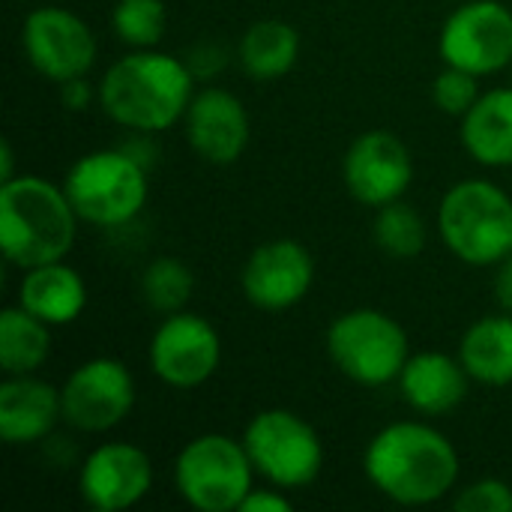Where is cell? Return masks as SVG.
<instances>
[{"label":"cell","mask_w":512,"mask_h":512,"mask_svg":"<svg viewBox=\"0 0 512 512\" xmlns=\"http://www.w3.org/2000/svg\"><path fill=\"white\" fill-rule=\"evenodd\" d=\"M366 480L399 507H429L444 501L459 483V453L453 441L429 423H390L363 453Z\"/></svg>","instance_id":"obj_1"},{"label":"cell","mask_w":512,"mask_h":512,"mask_svg":"<svg viewBox=\"0 0 512 512\" xmlns=\"http://www.w3.org/2000/svg\"><path fill=\"white\" fill-rule=\"evenodd\" d=\"M195 96V72L186 60L135 48L132 54L114 60L96 90L102 111L126 129L162 132L183 120Z\"/></svg>","instance_id":"obj_2"},{"label":"cell","mask_w":512,"mask_h":512,"mask_svg":"<svg viewBox=\"0 0 512 512\" xmlns=\"http://www.w3.org/2000/svg\"><path fill=\"white\" fill-rule=\"evenodd\" d=\"M78 222L63 186L33 174L0 183V249L12 267L63 261L75 246Z\"/></svg>","instance_id":"obj_3"},{"label":"cell","mask_w":512,"mask_h":512,"mask_svg":"<svg viewBox=\"0 0 512 512\" xmlns=\"http://www.w3.org/2000/svg\"><path fill=\"white\" fill-rule=\"evenodd\" d=\"M444 246L471 267H498L512 255V198L492 180L450 186L438 207Z\"/></svg>","instance_id":"obj_4"},{"label":"cell","mask_w":512,"mask_h":512,"mask_svg":"<svg viewBox=\"0 0 512 512\" xmlns=\"http://www.w3.org/2000/svg\"><path fill=\"white\" fill-rule=\"evenodd\" d=\"M63 192L81 222L96 228H120L132 222L150 195L147 168L126 150H93L72 162Z\"/></svg>","instance_id":"obj_5"},{"label":"cell","mask_w":512,"mask_h":512,"mask_svg":"<svg viewBox=\"0 0 512 512\" xmlns=\"http://www.w3.org/2000/svg\"><path fill=\"white\" fill-rule=\"evenodd\" d=\"M330 363L363 387H384L399 381L411 342L405 327L381 309H351L327 327Z\"/></svg>","instance_id":"obj_6"},{"label":"cell","mask_w":512,"mask_h":512,"mask_svg":"<svg viewBox=\"0 0 512 512\" xmlns=\"http://www.w3.org/2000/svg\"><path fill=\"white\" fill-rule=\"evenodd\" d=\"M252 480L255 465L243 441L222 432L192 438L174 462L177 495L198 512H237Z\"/></svg>","instance_id":"obj_7"},{"label":"cell","mask_w":512,"mask_h":512,"mask_svg":"<svg viewBox=\"0 0 512 512\" xmlns=\"http://www.w3.org/2000/svg\"><path fill=\"white\" fill-rule=\"evenodd\" d=\"M240 441L255 465V474L270 486L294 492L321 477L324 444L312 423L288 408H267L255 414Z\"/></svg>","instance_id":"obj_8"},{"label":"cell","mask_w":512,"mask_h":512,"mask_svg":"<svg viewBox=\"0 0 512 512\" xmlns=\"http://www.w3.org/2000/svg\"><path fill=\"white\" fill-rule=\"evenodd\" d=\"M438 51L447 66L495 75L512 63V9L501 0H468L441 27Z\"/></svg>","instance_id":"obj_9"},{"label":"cell","mask_w":512,"mask_h":512,"mask_svg":"<svg viewBox=\"0 0 512 512\" xmlns=\"http://www.w3.org/2000/svg\"><path fill=\"white\" fill-rule=\"evenodd\" d=\"M63 423L99 435L117 429L135 408V378L126 363L114 357L84 360L60 387Z\"/></svg>","instance_id":"obj_10"},{"label":"cell","mask_w":512,"mask_h":512,"mask_svg":"<svg viewBox=\"0 0 512 512\" xmlns=\"http://www.w3.org/2000/svg\"><path fill=\"white\" fill-rule=\"evenodd\" d=\"M222 363L219 330L195 312H174L156 327L150 339V369L174 390H195L207 384Z\"/></svg>","instance_id":"obj_11"},{"label":"cell","mask_w":512,"mask_h":512,"mask_svg":"<svg viewBox=\"0 0 512 512\" xmlns=\"http://www.w3.org/2000/svg\"><path fill=\"white\" fill-rule=\"evenodd\" d=\"M21 45L30 66L57 84L87 75L99 54L90 24L63 6L33 9L21 27Z\"/></svg>","instance_id":"obj_12"},{"label":"cell","mask_w":512,"mask_h":512,"mask_svg":"<svg viewBox=\"0 0 512 512\" xmlns=\"http://www.w3.org/2000/svg\"><path fill=\"white\" fill-rule=\"evenodd\" d=\"M342 174L351 198L378 210L405 198L414 183V159L399 135L387 129H369L351 141Z\"/></svg>","instance_id":"obj_13"},{"label":"cell","mask_w":512,"mask_h":512,"mask_svg":"<svg viewBox=\"0 0 512 512\" xmlns=\"http://www.w3.org/2000/svg\"><path fill=\"white\" fill-rule=\"evenodd\" d=\"M315 285V261L312 252L291 240H267L243 264L240 288L243 297L264 312H285L306 300Z\"/></svg>","instance_id":"obj_14"},{"label":"cell","mask_w":512,"mask_h":512,"mask_svg":"<svg viewBox=\"0 0 512 512\" xmlns=\"http://www.w3.org/2000/svg\"><path fill=\"white\" fill-rule=\"evenodd\" d=\"M153 486V462L150 456L129 441H105L87 453L78 492L81 501L96 512L132 510L147 498Z\"/></svg>","instance_id":"obj_15"},{"label":"cell","mask_w":512,"mask_h":512,"mask_svg":"<svg viewBox=\"0 0 512 512\" xmlns=\"http://www.w3.org/2000/svg\"><path fill=\"white\" fill-rule=\"evenodd\" d=\"M183 126L189 147L210 165L237 162L246 153L252 135L243 99L225 87L198 90L183 114Z\"/></svg>","instance_id":"obj_16"},{"label":"cell","mask_w":512,"mask_h":512,"mask_svg":"<svg viewBox=\"0 0 512 512\" xmlns=\"http://www.w3.org/2000/svg\"><path fill=\"white\" fill-rule=\"evenodd\" d=\"M63 423L60 387L36 375H6L0 384V438L9 447L45 441Z\"/></svg>","instance_id":"obj_17"},{"label":"cell","mask_w":512,"mask_h":512,"mask_svg":"<svg viewBox=\"0 0 512 512\" xmlns=\"http://www.w3.org/2000/svg\"><path fill=\"white\" fill-rule=\"evenodd\" d=\"M471 375L462 366L459 357H450L444 351H420L411 354L402 375L399 390L402 399L426 417H444L456 411L468 399Z\"/></svg>","instance_id":"obj_18"},{"label":"cell","mask_w":512,"mask_h":512,"mask_svg":"<svg viewBox=\"0 0 512 512\" xmlns=\"http://www.w3.org/2000/svg\"><path fill=\"white\" fill-rule=\"evenodd\" d=\"M18 306L42 318L51 327H66L78 321L87 306V285L81 273L63 261L30 267L18 285Z\"/></svg>","instance_id":"obj_19"},{"label":"cell","mask_w":512,"mask_h":512,"mask_svg":"<svg viewBox=\"0 0 512 512\" xmlns=\"http://www.w3.org/2000/svg\"><path fill=\"white\" fill-rule=\"evenodd\" d=\"M462 147L486 168L512 165V87L483 93L462 117Z\"/></svg>","instance_id":"obj_20"},{"label":"cell","mask_w":512,"mask_h":512,"mask_svg":"<svg viewBox=\"0 0 512 512\" xmlns=\"http://www.w3.org/2000/svg\"><path fill=\"white\" fill-rule=\"evenodd\" d=\"M459 360L468 369L471 381L486 387H507L512 384V315L498 312L474 321L462 342Z\"/></svg>","instance_id":"obj_21"},{"label":"cell","mask_w":512,"mask_h":512,"mask_svg":"<svg viewBox=\"0 0 512 512\" xmlns=\"http://www.w3.org/2000/svg\"><path fill=\"white\" fill-rule=\"evenodd\" d=\"M300 33L279 18H261L240 36V66L255 81H276L297 66Z\"/></svg>","instance_id":"obj_22"},{"label":"cell","mask_w":512,"mask_h":512,"mask_svg":"<svg viewBox=\"0 0 512 512\" xmlns=\"http://www.w3.org/2000/svg\"><path fill=\"white\" fill-rule=\"evenodd\" d=\"M51 357V324L24 306L0 312V366L6 375H36Z\"/></svg>","instance_id":"obj_23"},{"label":"cell","mask_w":512,"mask_h":512,"mask_svg":"<svg viewBox=\"0 0 512 512\" xmlns=\"http://www.w3.org/2000/svg\"><path fill=\"white\" fill-rule=\"evenodd\" d=\"M372 234H375L378 249L384 255H390V258H399V261H408V258L423 255V249L429 243L426 219L420 216L417 207L405 204L402 198L393 201V204L378 207Z\"/></svg>","instance_id":"obj_24"},{"label":"cell","mask_w":512,"mask_h":512,"mask_svg":"<svg viewBox=\"0 0 512 512\" xmlns=\"http://www.w3.org/2000/svg\"><path fill=\"white\" fill-rule=\"evenodd\" d=\"M192 291H195L192 267L183 264L180 258H171V255L150 261L144 276H141V294H144L147 306L162 312V315L183 312Z\"/></svg>","instance_id":"obj_25"},{"label":"cell","mask_w":512,"mask_h":512,"mask_svg":"<svg viewBox=\"0 0 512 512\" xmlns=\"http://www.w3.org/2000/svg\"><path fill=\"white\" fill-rule=\"evenodd\" d=\"M111 27L117 39L132 48H156L168 27V9L162 0H117Z\"/></svg>","instance_id":"obj_26"},{"label":"cell","mask_w":512,"mask_h":512,"mask_svg":"<svg viewBox=\"0 0 512 512\" xmlns=\"http://www.w3.org/2000/svg\"><path fill=\"white\" fill-rule=\"evenodd\" d=\"M480 96H483V93H480V75L465 72V69H456V66H447V69L435 78V84H432V99H435V105H438L444 114L459 117V120L474 108V102H477Z\"/></svg>","instance_id":"obj_27"},{"label":"cell","mask_w":512,"mask_h":512,"mask_svg":"<svg viewBox=\"0 0 512 512\" xmlns=\"http://www.w3.org/2000/svg\"><path fill=\"white\" fill-rule=\"evenodd\" d=\"M453 510L459 512H512V486L504 480L486 477L465 486L453 498Z\"/></svg>","instance_id":"obj_28"},{"label":"cell","mask_w":512,"mask_h":512,"mask_svg":"<svg viewBox=\"0 0 512 512\" xmlns=\"http://www.w3.org/2000/svg\"><path fill=\"white\" fill-rule=\"evenodd\" d=\"M291 510H294V504H291V498H288V492H285V489H279V486L255 489V486H252V492L243 498V504H240V510L237 512H291Z\"/></svg>","instance_id":"obj_29"},{"label":"cell","mask_w":512,"mask_h":512,"mask_svg":"<svg viewBox=\"0 0 512 512\" xmlns=\"http://www.w3.org/2000/svg\"><path fill=\"white\" fill-rule=\"evenodd\" d=\"M60 99H63V105L69 111H84L93 102V84L87 81V75L72 78V81H63L60 84Z\"/></svg>","instance_id":"obj_30"},{"label":"cell","mask_w":512,"mask_h":512,"mask_svg":"<svg viewBox=\"0 0 512 512\" xmlns=\"http://www.w3.org/2000/svg\"><path fill=\"white\" fill-rule=\"evenodd\" d=\"M495 300H498L501 312H510L512 315V255L498 264V273H495Z\"/></svg>","instance_id":"obj_31"},{"label":"cell","mask_w":512,"mask_h":512,"mask_svg":"<svg viewBox=\"0 0 512 512\" xmlns=\"http://www.w3.org/2000/svg\"><path fill=\"white\" fill-rule=\"evenodd\" d=\"M12 177H18V174H15V153H12V144L3 141V144H0V183H6V180H12Z\"/></svg>","instance_id":"obj_32"}]
</instances>
